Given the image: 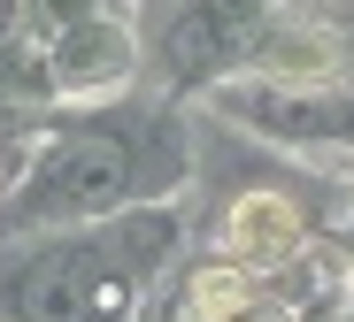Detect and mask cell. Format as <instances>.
<instances>
[{
    "label": "cell",
    "mask_w": 354,
    "mask_h": 322,
    "mask_svg": "<svg viewBox=\"0 0 354 322\" xmlns=\"http://www.w3.org/2000/svg\"><path fill=\"white\" fill-rule=\"evenodd\" d=\"M262 8H270V0H193L185 23L169 31V61H177L185 77L223 70L231 54H247V46L262 39Z\"/></svg>",
    "instance_id": "cell-1"
},
{
    "label": "cell",
    "mask_w": 354,
    "mask_h": 322,
    "mask_svg": "<svg viewBox=\"0 0 354 322\" xmlns=\"http://www.w3.org/2000/svg\"><path fill=\"white\" fill-rule=\"evenodd\" d=\"M124 184H131L124 146L115 139H77L39 177V208H108V200H124Z\"/></svg>",
    "instance_id": "cell-2"
},
{
    "label": "cell",
    "mask_w": 354,
    "mask_h": 322,
    "mask_svg": "<svg viewBox=\"0 0 354 322\" xmlns=\"http://www.w3.org/2000/svg\"><path fill=\"white\" fill-rule=\"evenodd\" d=\"M223 245L239 253V261H292L301 253V208L285 200V192H239L223 215Z\"/></svg>",
    "instance_id": "cell-3"
},
{
    "label": "cell",
    "mask_w": 354,
    "mask_h": 322,
    "mask_svg": "<svg viewBox=\"0 0 354 322\" xmlns=\"http://www.w3.org/2000/svg\"><path fill=\"white\" fill-rule=\"evenodd\" d=\"M124 70H131V39L115 23H93V16H77V31L54 54V85L62 92H108Z\"/></svg>",
    "instance_id": "cell-4"
},
{
    "label": "cell",
    "mask_w": 354,
    "mask_h": 322,
    "mask_svg": "<svg viewBox=\"0 0 354 322\" xmlns=\"http://www.w3.org/2000/svg\"><path fill=\"white\" fill-rule=\"evenodd\" d=\"M254 123H270L277 139H316V131H339V139H354V100H316V92H231Z\"/></svg>",
    "instance_id": "cell-5"
},
{
    "label": "cell",
    "mask_w": 354,
    "mask_h": 322,
    "mask_svg": "<svg viewBox=\"0 0 354 322\" xmlns=\"http://www.w3.org/2000/svg\"><path fill=\"white\" fill-rule=\"evenodd\" d=\"M254 61L277 85H324V77H339V46L324 31H262L254 39Z\"/></svg>",
    "instance_id": "cell-6"
},
{
    "label": "cell",
    "mask_w": 354,
    "mask_h": 322,
    "mask_svg": "<svg viewBox=\"0 0 354 322\" xmlns=\"http://www.w3.org/2000/svg\"><path fill=\"white\" fill-rule=\"evenodd\" d=\"M254 307V276H247V261H231V269H201L193 276V314H208V322H239Z\"/></svg>",
    "instance_id": "cell-7"
},
{
    "label": "cell",
    "mask_w": 354,
    "mask_h": 322,
    "mask_svg": "<svg viewBox=\"0 0 354 322\" xmlns=\"http://www.w3.org/2000/svg\"><path fill=\"white\" fill-rule=\"evenodd\" d=\"M239 322H285V314H262V307H247V314H239Z\"/></svg>",
    "instance_id": "cell-8"
}]
</instances>
